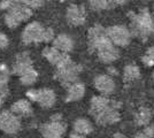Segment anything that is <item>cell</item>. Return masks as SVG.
<instances>
[{
  "label": "cell",
  "instance_id": "obj_1",
  "mask_svg": "<svg viewBox=\"0 0 154 138\" xmlns=\"http://www.w3.org/2000/svg\"><path fill=\"white\" fill-rule=\"evenodd\" d=\"M88 46L91 53H96L103 63H112L119 59L120 51L106 35V29L100 24L91 26L88 32Z\"/></svg>",
  "mask_w": 154,
  "mask_h": 138
},
{
  "label": "cell",
  "instance_id": "obj_2",
  "mask_svg": "<svg viewBox=\"0 0 154 138\" xmlns=\"http://www.w3.org/2000/svg\"><path fill=\"white\" fill-rule=\"evenodd\" d=\"M121 103L103 96H94L90 101V115L99 125H110L121 120Z\"/></svg>",
  "mask_w": 154,
  "mask_h": 138
},
{
  "label": "cell",
  "instance_id": "obj_3",
  "mask_svg": "<svg viewBox=\"0 0 154 138\" xmlns=\"http://www.w3.org/2000/svg\"><path fill=\"white\" fill-rule=\"evenodd\" d=\"M130 28H128L131 36L141 40H147L154 36V21L147 8H143L138 13H129Z\"/></svg>",
  "mask_w": 154,
  "mask_h": 138
},
{
  "label": "cell",
  "instance_id": "obj_4",
  "mask_svg": "<svg viewBox=\"0 0 154 138\" xmlns=\"http://www.w3.org/2000/svg\"><path fill=\"white\" fill-rule=\"evenodd\" d=\"M54 78L60 82V84L64 87H69L71 84L78 82V76L82 72V67L74 62L68 55L66 59L55 67Z\"/></svg>",
  "mask_w": 154,
  "mask_h": 138
},
{
  "label": "cell",
  "instance_id": "obj_5",
  "mask_svg": "<svg viewBox=\"0 0 154 138\" xmlns=\"http://www.w3.org/2000/svg\"><path fill=\"white\" fill-rule=\"evenodd\" d=\"M32 16V11L26 7L20 0H14L13 5L6 11L5 22L8 28H16L22 22L28 21Z\"/></svg>",
  "mask_w": 154,
  "mask_h": 138
},
{
  "label": "cell",
  "instance_id": "obj_6",
  "mask_svg": "<svg viewBox=\"0 0 154 138\" xmlns=\"http://www.w3.org/2000/svg\"><path fill=\"white\" fill-rule=\"evenodd\" d=\"M67 125L62 120L61 114H54L51 120L40 125L39 130L44 138H62Z\"/></svg>",
  "mask_w": 154,
  "mask_h": 138
},
{
  "label": "cell",
  "instance_id": "obj_7",
  "mask_svg": "<svg viewBox=\"0 0 154 138\" xmlns=\"http://www.w3.org/2000/svg\"><path fill=\"white\" fill-rule=\"evenodd\" d=\"M106 35L114 46L125 47L130 44L131 33L125 26H112L106 29Z\"/></svg>",
  "mask_w": 154,
  "mask_h": 138
},
{
  "label": "cell",
  "instance_id": "obj_8",
  "mask_svg": "<svg viewBox=\"0 0 154 138\" xmlns=\"http://www.w3.org/2000/svg\"><path fill=\"white\" fill-rule=\"evenodd\" d=\"M45 28L42 26L39 22L33 21L26 26V28L22 31L21 39L23 44H35V43H43V35H44Z\"/></svg>",
  "mask_w": 154,
  "mask_h": 138
},
{
  "label": "cell",
  "instance_id": "obj_9",
  "mask_svg": "<svg viewBox=\"0 0 154 138\" xmlns=\"http://www.w3.org/2000/svg\"><path fill=\"white\" fill-rule=\"evenodd\" d=\"M21 129V120L11 111L0 113V130L7 135H15Z\"/></svg>",
  "mask_w": 154,
  "mask_h": 138
},
{
  "label": "cell",
  "instance_id": "obj_10",
  "mask_svg": "<svg viewBox=\"0 0 154 138\" xmlns=\"http://www.w3.org/2000/svg\"><path fill=\"white\" fill-rule=\"evenodd\" d=\"M66 20L71 26H83L86 21V12L84 6L71 4L66 11Z\"/></svg>",
  "mask_w": 154,
  "mask_h": 138
},
{
  "label": "cell",
  "instance_id": "obj_11",
  "mask_svg": "<svg viewBox=\"0 0 154 138\" xmlns=\"http://www.w3.org/2000/svg\"><path fill=\"white\" fill-rule=\"evenodd\" d=\"M93 85L97 91L100 93V96H103V97L110 96L115 91L116 87L114 79L109 75H98L93 79Z\"/></svg>",
  "mask_w": 154,
  "mask_h": 138
},
{
  "label": "cell",
  "instance_id": "obj_12",
  "mask_svg": "<svg viewBox=\"0 0 154 138\" xmlns=\"http://www.w3.org/2000/svg\"><path fill=\"white\" fill-rule=\"evenodd\" d=\"M32 69H35V68H33V65H32L31 58H30V55L28 53L23 52L16 55L14 65L12 67V72L14 75L22 76L23 74L30 72Z\"/></svg>",
  "mask_w": 154,
  "mask_h": 138
},
{
  "label": "cell",
  "instance_id": "obj_13",
  "mask_svg": "<svg viewBox=\"0 0 154 138\" xmlns=\"http://www.w3.org/2000/svg\"><path fill=\"white\" fill-rule=\"evenodd\" d=\"M52 46L61 53L68 54L74 48V40L69 35L60 33L57 37H54V39L52 41Z\"/></svg>",
  "mask_w": 154,
  "mask_h": 138
},
{
  "label": "cell",
  "instance_id": "obj_14",
  "mask_svg": "<svg viewBox=\"0 0 154 138\" xmlns=\"http://www.w3.org/2000/svg\"><path fill=\"white\" fill-rule=\"evenodd\" d=\"M9 75H11L9 68L6 65L1 63L0 65V106L5 103L7 96L9 93V90H8Z\"/></svg>",
  "mask_w": 154,
  "mask_h": 138
},
{
  "label": "cell",
  "instance_id": "obj_15",
  "mask_svg": "<svg viewBox=\"0 0 154 138\" xmlns=\"http://www.w3.org/2000/svg\"><path fill=\"white\" fill-rule=\"evenodd\" d=\"M57 101L55 92L51 89H38V97L37 101L40 107L43 108H51Z\"/></svg>",
  "mask_w": 154,
  "mask_h": 138
},
{
  "label": "cell",
  "instance_id": "obj_16",
  "mask_svg": "<svg viewBox=\"0 0 154 138\" xmlns=\"http://www.w3.org/2000/svg\"><path fill=\"white\" fill-rule=\"evenodd\" d=\"M11 112L15 114L16 116L22 118V116H30L32 114V106L31 103L28 99H21L15 101L12 107H11Z\"/></svg>",
  "mask_w": 154,
  "mask_h": 138
},
{
  "label": "cell",
  "instance_id": "obj_17",
  "mask_svg": "<svg viewBox=\"0 0 154 138\" xmlns=\"http://www.w3.org/2000/svg\"><path fill=\"white\" fill-rule=\"evenodd\" d=\"M43 57H44L51 65L57 67L68 57V54L61 53L60 51H58L57 48H54L53 46H47V47H45V48L43 50Z\"/></svg>",
  "mask_w": 154,
  "mask_h": 138
},
{
  "label": "cell",
  "instance_id": "obj_18",
  "mask_svg": "<svg viewBox=\"0 0 154 138\" xmlns=\"http://www.w3.org/2000/svg\"><path fill=\"white\" fill-rule=\"evenodd\" d=\"M85 94V85L81 82H76L74 84H71L68 87L67 92V97L66 101L67 103H72V101H78L84 97Z\"/></svg>",
  "mask_w": 154,
  "mask_h": 138
},
{
  "label": "cell",
  "instance_id": "obj_19",
  "mask_svg": "<svg viewBox=\"0 0 154 138\" xmlns=\"http://www.w3.org/2000/svg\"><path fill=\"white\" fill-rule=\"evenodd\" d=\"M72 128H74V132L75 133H78V135L84 136V137L88 136V135H90L91 132L93 131V124H92V122H91L90 120L84 118H77L76 121L74 122Z\"/></svg>",
  "mask_w": 154,
  "mask_h": 138
},
{
  "label": "cell",
  "instance_id": "obj_20",
  "mask_svg": "<svg viewBox=\"0 0 154 138\" xmlns=\"http://www.w3.org/2000/svg\"><path fill=\"white\" fill-rule=\"evenodd\" d=\"M140 77V69L136 65H128L124 67L123 70V83L124 84H131L135 81Z\"/></svg>",
  "mask_w": 154,
  "mask_h": 138
},
{
  "label": "cell",
  "instance_id": "obj_21",
  "mask_svg": "<svg viewBox=\"0 0 154 138\" xmlns=\"http://www.w3.org/2000/svg\"><path fill=\"white\" fill-rule=\"evenodd\" d=\"M151 120H152V111L147 107H140L135 115V123L141 128L149 124Z\"/></svg>",
  "mask_w": 154,
  "mask_h": 138
},
{
  "label": "cell",
  "instance_id": "obj_22",
  "mask_svg": "<svg viewBox=\"0 0 154 138\" xmlns=\"http://www.w3.org/2000/svg\"><path fill=\"white\" fill-rule=\"evenodd\" d=\"M38 78V72H36L35 69H32L30 72L23 74L22 76H20V81L23 85L26 86H31L36 83V81Z\"/></svg>",
  "mask_w": 154,
  "mask_h": 138
},
{
  "label": "cell",
  "instance_id": "obj_23",
  "mask_svg": "<svg viewBox=\"0 0 154 138\" xmlns=\"http://www.w3.org/2000/svg\"><path fill=\"white\" fill-rule=\"evenodd\" d=\"M89 4H90L91 8L94 11L109 9L113 6H115L112 0H89Z\"/></svg>",
  "mask_w": 154,
  "mask_h": 138
},
{
  "label": "cell",
  "instance_id": "obj_24",
  "mask_svg": "<svg viewBox=\"0 0 154 138\" xmlns=\"http://www.w3.org/2000/svg\"><path fill=\"white\" fill-rule=\"evenodd\" d=\"M141 62L146 67H152L154 66V46L148 47L146 53L143 55L141 58Z\"/></svg>",
  "mask_w": 154,
  "mask_h": 138
},
{
  "label": "cell",
  "instance_id": "obj_25",
  "mask_svg": "<svg viewBox=\"0 0 154 138\" xmlns=\"http://www.w3.org/2000/svg\"><path fill=\"white\" fill-rule=\"evenodd\" d=\"M20 1L26 7L30 8L31 11L40 8V7L45 4V0H20Z\"/></svg>",
  "mask_w": 154,
  "mask_h": 138
},
{
  "label": "cell",
  "instance_id": "obj_26",
  "mask_svg": "<svg viewBox=\"0 0 154 138\" xmlns=\"http://www.w3.org/2000/svg\"><path fill=\"white\" fill-rule=\"evenodd\" d=\"M54 37H55V35H54L53 29L52 28H45L44 35H43V43H51V41H53Z\"/></svg>",
  "mask_w": 154,
  "mask_h": 138
},
{
  "label": "cell",
  "instance_id": "obj_27",
  "mask_svg": "<svg viewBox=\"0 0 154 138\" xmlns=\"http://www.w3.org/2000/svg\"><path fill=\"white\" fill-rule=\"evenodd\" d=\"M26 96L28 97L29 101H37V97H38V89H29L26 91Z\"/></svg>",
  "mask_w": 154,
  "mask_h": 138
},
{
  "label": "cell",
  "instance_id": "obj_28",
  "mask_svg": "<svg viewBox=\"0 0 154 138\" xmlns=\"http://www.w3.org/2000/svg\"><path fill=\"white\" fill-rule=\"evenodd\" d=\"M8 44H9L8 37L4 32H0V50L6 48L7 46H8Z\"/></svg>",
  "mask_w": 154,
  "mask_h": 138
},
{
  "label": "cell",
  "instance_id": "obj_29",
  "mask_svg": "<svg viewBox=\"0 0 154 138\" xmlns=\"http://www.w3.org/2000/svg\"><path fill=\"white\" fill-rule=\"evenodd\" d=\"M14 0H1L0 1V9L6 12L9 7L13 5Z\"/></svg>",
  "mask_w": 154,
  "mask_h": 138
},
{
  "label": "cell",
  "instance_id": "obj_30",
  "mask_svg": "<svg viewBox=\"0 0 154 138\" xmlns=\"http://www.w3.org/2000/svg\"><path fill=\"white\" fill-rule=\"evenodd\" d=\"M135 138H154V137H152L151 135H148L147 132L144 131V130L141 129V130H139V131L136 133Z\"/></svg>",
  "mask_w": 154,
  "mask_h": 138
},
{
  "label": "cell",
  "instance_id": "obj_31",
  "mask_svg": "<svg viewBox=\"0 0 154 138\" xmlns=\"http://www.w3.org/2000/svg\"><path fill=\"white\" fill-rule=\"evenodd\" d=\"M108 72H109V76H110V77H113V75H117V70H116V68H113V67H109Z\"/></svg>",
  "mask_w": 154,
  "mask_h": 138
},
{
  "label": "cell",
  "instance_id": "obj_32",
  "mask_svg": "<svg viewBox=\"0 0 154 138\" xmlns=\"http://www.w3.org/2000/svg\"><path fill=\"white\" fill-rule=\"evenodd\" d=\"M112 1H113L114 5H123V4H125L128 0H112Z\"/></svg>",
  "mask_w": 154,
  "mask_h": 138
},
{
  "label": "cell",
  "instance_id": "obj_33",
  "mask_svg": "<svg viewBox=\"0 0 154 138\" xmlns=\"http://www.w3.org/2000/svg\"><path fill=\"white\" fill-rule=\"evenodd\" d=\"M112 138H127V137H125V136H124L123 133H120V132H116L115 135H114V136H113Z\"/></svg>",
  "mask_w": 154,
  "mask_h": 138
},
{
  "label": "cell",
  "instance_id": "obj_34",
  "mask_svg": "<svg viewBox=\"0 0 154 138\" xmlns=\"http://www.w3.org/2000/svg\"><path fill=\"white\" fill-rule=\"evenodd\" d=\"M69 138H85V137H84V136H81V135H78V133H75V132H72Z\"/></svg>",
  "mask_w": 154,
  "mask_h": 138
},
{
  "label": "cell",
  "instance_id": "obj_35",
  "mask_svg": "<svg viewBox=\"0 0 154 138\" xmlns=\"http://www.w3.org/2000/svg\"><path fill=\"white\" fill-rule=\"evenodd\" d=\"M153 81H154V72H153Z\"/></svg>",
  "mask_w": 154,
  "mask_h": 138
},
{
  "label": "cell",
  "instance_id": "obj_36",
  "mask_svg": "<svg viewBox=\"0 0 154 138\" xmlns=\"http://www.w3.org/2000/svg\"><path fill=\"white\" fill-rule=\"evenodd\" d=\"M153 14H154V6H153Z\"/></svg>",
  "mask_w": 154,
  "mask_h": 138
}]
</instances>
